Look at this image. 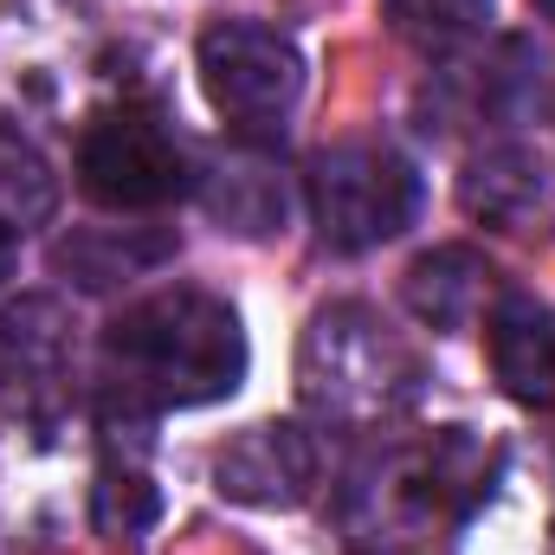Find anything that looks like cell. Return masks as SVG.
I'll use <instances>...</instances> for the list:
<instances>
[{"instance_id":"3957f363","label":"cell","mask_w":555,"mask_h":555,"mask_svg":"<svg viewBox=\"0 0 555 555\" xmlns=\"http://www.w3.org/2000/svg\"><path fill=\"white\" fill-rule=\"evenodd\" d=\"M498 452H485V439H472L465 426H446L420 446H395L375 472H362L356 485V524L382 543H414L439 537L452 524H465L485 491H491Z\"/></svg>"},{"instance_id":"7a4b0ae2","label":"cell","mask_w":555,"mask_h":555,"mask_svg":"<svg viewBox=\"0 0 555 555\" xmlns=\"http://www.w3.org/2000/svg\"><path fill=\"white\" fill-rule=\"evenodd\" d=\"M426 382L414 343L369 304H323L297 343V395L330 426H382L408 414Z\"/></svg>"},{"instance_id":"5bb4252c","label":"cell","mask_w":555,"mask_h":555,"mask_svg":"<svg viewBox=\"0 0 555 555\" xmlns=\"http://www.w3.org/2000/svg\"><path fill=\"white\" fill-rule=\"evenodd\" d=\"M52 214H59V175H52V162L20 130L0 124V233L20 240V233L46 227Z\"/></svg>"},{"instance_id":"e0dca14e","label":"cell","mask_w":555,"mask_h":555,"mask_svg":"<svg viewBox=\"0 0 555 555\" xmlns=\"http://www.w3.org/2000/svg\"><path fill=\"white\" fill-rule=\"evenodd\" d=\"M537 7H543V13H555V0H537Z\"/></svg>"},{"instance_id":"52a82bcc","label":"cell","mask_w":555,"mask_h":555,"mask_svg":"<svg viewBox=\"0 0 555 555\" xmlns=\"http://www.w3.org/2000/svg\"><path fill=\"white\" fill-rule=\"evenodd\" d=\"M72 382H78L72 310L59 297L7 304L0 310V408H7V420L52 433L72 414Z\"/></svg>"},{"instance_id":"30bf717a","label":"cell","mask_w":555,"mask_h":555,"mask_svg":"<svg viewBox=\"0 0 555 555\" xmlns=\"http://www.w3.org/2000/svg\"><path fill=\"white\" fill-rule=\"evenodd\" d=\"M491 259L472 253V246H433L426 259L408 266V310H414L426 330L452 336V330H472L485 317V304H498V284H491Z\"/></svg>"},{"instance_id":"7c38bea8","label":"cell","mask_w":555,"mask_h":555,"mask_svg":"<svg viewBox=\"0 0 555 555\" xmlns=\"http://www.w3.org/2000/svg\"><path fill=\"white\" fill-rule=\"evenodd\" d=\"M207 214L233 227L240 240H272L284 227V181L272 175L266 155H227L207 175Z\"/></svg>"},{"instance_id":"9a60e30c","label":"cell","mask_w":555,"mask_h":555,"mask_svg":"<svg viewBox=\"0 0 555 555\" xmlns=\"http://www.w3.org/2000/svg\"><path fill=\"white\" fill-rule=\"evenodd\" d=\"M382 13L401 39H414L426 52H452L472 33H485L491 0H382Z\"/></svg>"},{"instance_id":"2e32d148","label":"cell","mask_w":555,"mask_h":555,"mask_svg":"<svg viewBox=\"0 0 555 555\" xmlns=\"http://www.w3.org/2000/svg\"><path fill=\"white\" fill-rule=\"evenodd\" d=\"M7 272H13V240L0 233V284H7Z\"/></svg>"},{"instance_id":"4fadbf2b","label":"cell","mask_w":555,"mask_h":555,"mask_svg":"<svg viewBox=\"0 0 555 555\" xmlns=\"http://www.w3.org/2000/svg\"><path fill=\"white\" fill-rule=\"evenodd\" d=\"M175 253V233H155V227H91V233H72L59 246V266L78 278L85 291H104L117 278H137L149 266H162Z\"/></svg>"},{"instance_id":"8992f818","label":"cell","mask_w":555,"mask_h":555,"mask_svg":"<svg viewBox=\"0 0 555 555\" xmlns=\"http://www.w3.org/2000/svg\"><path fill=\"white\" fill-rule=\"evenodd\" d=\"M201 91L240 137H278L304 98V52L259 20H220L201 33Z\"/></svg>"},{"instance_id":"ba28073f","label":"cell","mask_w":555,"mask_h":555,"mask_svg":"<svg viewBox=\"0 0 555 555\" xmlns=\"http://www.w3.org/2000/svg\"><path fill=\"white\" fill-rule=\"evenodd\" d=\"M214 485L246 511H297L317 491V439L291 420H259L220 446Z\"/></svg>"},{"instance_id":"6da1fadb","label":"cell","mask_w":555,"mask_h":555,"mask_svg":"<svg viewBox=\"0 0 555 555\" xmlns=\"http://www.w3.org/2000/svg\"><path fill=\"white\" fill-rule=\"evenodd\" d=\"M246 382V330L240 310L214 291L175 284L137 297L104 330V388L117 414H168L227 401Z\"/></svg>"},{"instance_id":"277c9868","label":"cell","mask_w":555,"mask_h":555,"mask_svg":"<svg viewBox=\"0 0 555 555\" xmlns=\"http://www.w3.org/2000/svg\"><path fill=\"white\" fill-rule=\"evenodd\" d=\"M310 227L330 253H375L401 240L420 214L414 162L388 142H336L304 175Z\"/></svg>"},{"instance_id":"9c48e42d","label":"cell","mask_w":555,"mask_h":555,"mask_svg":"<svg viewBox=\"0 0 555 555\" xmlns=\"http://www.w3.org/2000/svg\"><path fill=\"white\" fill-rule=\"evenodd\" d=\"M485 349H491V375L498 388L530 408L555 414V310L530 291H504L485 317Z\"/></svg>"},{"instance_id":"5b68a950","label":"cell","mask_w":555,"mask_h":555,"mask_svg":"<svg viewBox=\"0 0 555 555\" xmlns=\"http://www.w3.org/2000/svg\"><path fill=\"white\" fill-rule=\"evenodd\" d=\"M78 188L111 214H155L194 188V168L162 111L111 104L78 137Z\"/></svg>"},{"instance_id":"8fae6325","label":"cell","mask_w":555,"mask_h":555,"mask_svg":"<svg viewBox=\"0 0 555 555\" xmlns=\"http://www.w3.org/2000/svg\"><path fill=\"white\" fill-rule=\"evenodd\" d=\"M459 207L485 227L517 233L524 220L543 214V162L530 149H485L472 155L465 181H459Z\"/></svg>"}]
</instances>
